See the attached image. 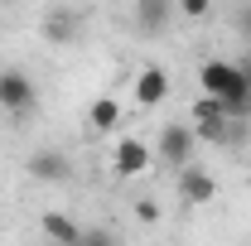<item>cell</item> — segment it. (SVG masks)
I'll return each mask as SVG.
<instances>
[{"label":"cell","mask_w":251,"mask_h":246,"mask_svg":"<svg viewBox=\"0 0 251 246\" xmlns=\"http://www.w3.org/2000/svg\"><path fill=\"white\" fill-rule=\"evenodd\" d=\"M193 150H198V130H193V121H169L164 130H159V140H155V159H164L169 169L193 164Z\"/></svg>","instance_id":"obj_1"},{"label":"cell","mask_w":251,"mask_h":246,"mask_svg":"<svg viewBox=\"0 0 251 246\" xmlns=\"http://www.w3.org/2000/svg\"><path fill=\"white\" fill-rule=\"evenodd\" d=\"M39 106V87L25 68H0V111L10 116H29Z\"/></svg>","instance_id":"obj_2"},{"label":"cell","mask_w":251,"mask_h":246,"mask_svg":"<svg viewBox=\"0 0 251 246\" xmlns=\"http://www.w3.org/2000/svg\"><path fill=\"white\" fill-rule=\"evenodd\" d=\"M169 101V73L164 63H140L135 77H130V106L150 111V106H164Z\"/></svg>","instance_id":"obj_3"},{"label":"cell","mask_w":251,"mask_h":246,"mask_svg":"<svg viewBox=\"0 0 251 246\" xmlns=\"http://www.w3.org/2000/svg\"><path fill=\"white\" fill-rule=\"evenodd\" d=\"M111 169L121 174L126 184L130 179H145L150 169H155V145H145V140H135V135H126L111 145Z\"/></svg>","instance_id":"obj_4"},{"label":"cell","mask_w":251,"mask_h":246,"mask_svg":"<svg viewBox=\"0 0 251 246\" xmlns=\"http://www.w3.org/2000/svg\"><path fill=\"white\" fill-rule=\"evenodd\" d=\"M179 198H184L188 208H203V203L218 198V179H213L203 164H184V169H179Z\"/></svg>","instance_id":"obj_5"},{"label":"cell","mask_w":251,"mask_h":246,"mask_svg":"<svg viewBox=\"0 0 251 246\" xmlns=\"http://www.w3.org/2000/svg\"><path fill=\"white\" fill-rule=\"evenodd\" d=\"M126 125V101L121 97H92L87 101V130L92 135H116Z\"/></svg>","instance_id":"obj_6"},{"label":"cell","mask_w":251,"mask_h":246,"mask_svg":"<svg viewBox=\"0 0 251 246\" xmlns=\"http://www.w3.org/2000/svg\"><path fill=\"white\" fill-rule=\"evenodd\" d=\"M73 174V159L63 150H34L29 154V179L34 184H68Z\"/></svg>","instance_id":"obj_7"},{"label":"cell","mask_w":251,"mask_h":246,"mask_svg":"<svg viewBox=\"0 0 251 246\" xmlns=\"http://www.w3.org/2000/svg\"><path fill=\"white\" fill-rule=\"evenodd\" d=\"M39 232H44V242H49V246H77L82 222H77L73 213H63V208H49V213L39 217Z\"/></svg>","instance_id":"obj_8"},{"label":"cell","mask_w":251,"mask_h":246,"mask_svg":"<svg viewBox=\"0 0 251 246\" xmlns=\"http://www.w3.org/2000/svg\"><path fill=\"white\" fill-rule=\"evenodd\" d=\"M227 121H232V116H227V106H222L218 97L198 92V101H193V130H198V140H203V135H218Z\"/></svg>","instance_id":"obj_9"},{"label":"cell","mask_w":251,"mask_h":246,"mask_svg":"<svg viewBox=\"0 0 251 246\" xmlns=\"http://www.w3.org/2000/svg\"><path fill=\"white\" fill-rule=\"evenodd\" d=\"M222 106H227V116L237 121V116H251V77H247V68L237 63V73L227 77V87H222V97H218Z\"/></svg>","instance_id":"obj_10"},{"label":"cell","mask_w":251,"mask_h":246,"mask_svg":"<svg viewBox=\"0 0 251 246\" xmlns=\"http://www.w3.org/2000/svg\"><path fill=\"white\" fill-rule=\"evenodd\" d=\"M232 73H237V63H232V58H203V63H198V92L222 97V87H227Z\"/></svg>","instance_id":"obj_11"},{"label":"cell","mask_w":251,"mask_h":246,"mask_svg":"<svg viewBox=\"0 0 251 246\" xmlns=\"http://www.w3.org/2000/svg\"><path fill=\"white\" fill-rule=\"evenodd\" d=\"M169 10H174L169 0H135V15H130V20H135V29H140V34H164Z\"/></svg>","instance_id":"obj_12"},{"label":"cell","mask_w":251,"mask_h":246,"mask_svg":"<svg viewBox=\"0 0 251 246\" xmlns=\"http://www.w3.org/2000/svg\"><path fill=\"white\" fill-rule=\"evenodd\" d=\"M73 25H77V15H73V10H58V15H44V39H49V44H68V39H73Z\"/></svg>","instance_id":"obj_13"},{"label":"cell","mask_w":251,"mask_h":246,"mask_svg":"<svg viewBox=\"0 0 251 246\" xmlns=\"http://www.w3.org/2000/svg\"><path fill=\"white\" fill-rule=\"evenodd\" d=\"M77 246H121V242H116V232H111V227H82Z\"/></svg>","instance_id":"obj_14"},{"label":"cell","mask_w":251,"mask_h":246,"mask_svg":"<svg viewBox=\"0 0 251 246\" xmlns=\"http://www.w3.org/2000/svg\"><path fill=\"white\" fill-rule=\"evenodd\" d=\"M179 15L184 20H208L213 15V0H179Z\"/></svg>","instance_id":"obj_15"},{"label":"cell","mask_w":251,"mask_h":246,"mask_svg":"<svg viewBox=\"0 0 251 246\" xmlns=\"http://www.w3.org/2000/svg\"><path fill=\"white\" fill-rule=\"evenodd\" d=\"M135 222H145V227H155V222H159V208L150 203V198H145V203H135Z\"/></svg>","instance_id":"obj_16"},{"label":"cell","mask_w":251,"mask_h":246,"mask_svg":"<svg viewBox=\"0 0 251 246\" xmlns=\"http://www.w3.org/2000/svg\"><path fill=\"white\" fill-rule=\"evenodd\" d=\"M237 25H242V29L251 34V10H242V15H237Z\"/></svg>","instance_id":"obj_17"},{"label":"cell","mask_w":251,"mask_h":246,"mask_svg":"<svg viewBox=\"0 0 251 246\" xmlns=\"http://www.w3.org/2000/svg\"><path fill=\"white\" fill-rule=\"evenodd\" d=\"M242 68H247V77H251V58H247V63H242Z\"/></svg>","instance_id":"obj_18"},{"label":"cell","mask_w":251,"mask_h":246,"mask_svg":"<svg viewBox=\"0 0 251 246\" xmlns=\"http://www.w3.org/2000/svg\"><path fill=\"white\" fill-rule=\"evenodd\" d=\"M0 5H5V0H0Z\"/></svg>","instance_id":"obj_19"}]
</instances>
